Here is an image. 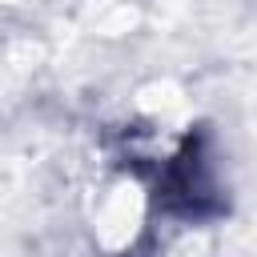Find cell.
Here are the masks:
<instances>
[{"label":"cell","mask_w":257,"mask_h":257,"mask_svg":"<svg viewBox=\"0 0 257 257\" xmlns=\"http://www.w3.org/2000/svg\"><path fill=\"white\" fill-rule=\"evenodd\" d=\"M84 221H88V233L96 241L100 253H124L137 245V237L145 233V221H149V193L145 185L133 177V173H112L104 177L88 201H84Z\"/></svg>","instance_id":"1"}]
</instances>
